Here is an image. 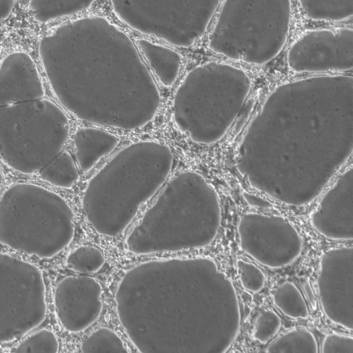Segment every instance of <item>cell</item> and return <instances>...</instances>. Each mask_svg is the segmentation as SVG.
<instances>
[{
	"label": "cell",
	"instance_id": "obj_1",
	"mask_svg": "<svg viewBox=\"0 0 353 353\" xmlns=\"http://www.w3.org/2000/svg\"><path fill=\"white\" fill-rule=\"evenodd\" d=\"M353 153V76L323 74L275 87L239 145L253 188L293 207L315 200Z\"/></svg>",
	"mask_w": 353,
	"mask_h": 353
},
{
	"label": "cell",
	"instance_id": "obj_2",
	"mask_svg": "<svg viewBox=\"0 0 353 353\" xmlns=\"http://www.w3.org/2000/svg\"><path fill=\"white\" fill-rule=\"evenodd\" d=\"M114 303L139 353H226L241 326L232 282L205 256L134 265L117 283Z\"/></svg>",
	"mask_w": 353,
	"mask_h": 353
},
{
	"label": "cell",
	"instance_id": "obj_3",
	"mask_svg": "<svg viewBox=\"0 0 353 353\" xmlns=\"http://www.w3.org/2000/svg\"><path fill=\"white\" fill-rule=\"evenodd\" d=\"M222 219L219 197L201 174L181 172L163 186L125 239L136 255L179 252L210 245Z\"/></svg>",
	"mask_w": 353,
	"mask_h": 353
},
{
	"label": "cell",
	"instance_id": "obj_4",
	"mask_svg": "<svg viewBox=\"0 0 353 353\" xmlns=\"http://www.w3.org/2000/svg\"><path fill=\"white\" fill-rule=\"evenodd\" d=\"M174 155L165 143H134L118 152L88 182L81 199L85 219L99 235L115 237L164 185Z\"/></svg>",
	"mask_w": 353,
	"mask_h": 353
},
{
	"label": "cell",
	"instance_id": "obj_5",
	"mask_svg": "<svg viewBox=\"0 0 353 353\" xmlns=\"http://www.w3.org/2000/svg\"><path fill=\"white\" fill-rule=\"evenodd\" d=\"M250 75L242 68L211 61L192 68L174 92V125L193 142L220 141L236 121L251 91Z\"/></svg>",
	"mask_w": 353,
	"mask_h": 353
},
{
	"label": "cell",
	"instance_id": "obj_6",
	"mask_svg": "<svg viewBox=\"0 0 353 353\" xmlns=\"http://www.w3.org/2000/svg\"><path fill=\"white\" fill-rule=\"evenodd\" d=\"M74 214L55 192L31 183L6 189L0 201V241L8 248L41 259H51L72 242Z\"/></svg>",
	"mask_w": 353,
	"mask_h": 353
},
{
	"label": "cell",
	"instance_id": "obj_7",
	"mask_svg": "<svg viewBox=\"0 0 353 353\" xmlns=\"http://www.w3.org/2000/svg\"><path fill=\"white\" fill-rule=\"evenodd\" d=\"M291 14L289 1H225L219 7L208 46L231 60L266 64L285 44Z\"/></svg>",
	"mask_w": 353,
	"mask_h": 353
},
{
	"label": "cell",
	"instance_id": "obj_8",
	"mask_svg": "<svg viewBox=\"0 0 353 353\" xmlns=\"http://www.w3.org/2000/svg\"><path fill=\"white\" fill-rule=\"evenodd\" d=\"M1 342L8 343L36 329L47 312L46 285L34 264L1 252Z\"/></svg>",
	"mask_w": 353,
	"mask_h": 353
},
{
	"label": "cell",
	"instance_id": "obj_9",
	"mask_svg": "<svg viewBox=\"0 0 353 353\" xmlns=\"http://www.w3.org/2000/svg\"><path fill=\"white\" fill-rule=\"evenodd\" d=\"M144 17L136 29L178 48H189L205 34L219 1L142 2Z\"/></svg>",
	"mask_w": 353,
	"mask_h": 353
},
{
	"label": "cell",
	"instance_id": "obj_10",
	"mask_svg": "<svg viewBox=\"0 0 353 353\" xmlns=\"http://www.w3.org/2000/svg\"><path fill=\"white\" fill-rule=\"evenodd\" d=\"M241 249L261 265L278 269L296 261L303 242L296 228L279 215L248 212L237 224Z\"/></svg>",
	"mask_w": 353,
	"mask_h": 353
},
{
	"label": "cell",
	"instance_id": "obj_11",
	"mask_svg": "<svg viewBox=\"0 0 353 353\" xmlns=\"http://www.w3.org/2000/svg\"><path fill=\"white\" fill-rule=\"evenodd\" d=\"M289 68L298 73L353 70V28H317L301 34L287 53Z\"/></svg>",
	"mask_w": 353,
	"mask_h": 353
},
{
	"label": "cell",
	"instance_id": "obj_12",
	"mask_svg": "<svg viewBox=\"0 0 353 353\" xmlns=\"http://www.w3.org/2000/svg\"><path fill=\"white\" fill-rule=\"evenodd\" d=\"M316 286L325 316L353 331V245L330 248L321 254Z\"/></svg>",
	"mask_w": 353,
	"mask_h": 353
},
{
	"label": "cell",
	"instance_id": "obj_13",
	"mask_svg": "<svg viewBox=\"0 0 353 353\" xmlns=\"http://www.w3.org/2000/svg\"><path fill=\"white\" fill-rule=\"evenodd\" d=\"M100 283L89 275H68L56 284L52 294L55 315L70 333L83 332L94 324L103 307Z\"/></svg>",
	"mask_w": 353,
	"mask_h": 353
},
{
	"label": "cell",
	"instance_id": "obj_14",
	"mask_svg": "<svg viewBox=\"0 0 353 353\" xmlns=\"http://www.w3.org/2000/svg\"><path fill=\"white\" fill-rule=\"evenodd\" d=\"M310 222L326 239L353 240V163L321 197L310 216Z\"/></svg>",
	"mask_w": 353,
	"mask_h": 353
},
{
	"label": "cell",
	"instance_id": "obj_15",
	"mask_svg": "<svg viewBox=\"0 0 353 353\" xmlns=\"http://www.w3.org/2000/svg\"><path fill=\"white\" fill-rule=\"evenodd\" d=\"M118 137L102 130H80L74 139V157L82 173H87L117 146Z\"/></svg>",
	"mask_w": 353,
	"mask_h": 353
},
{
	"label": "cell",
	"instance_id": "obj_16",
	"mask_svg": "<svg viewBox=\"0 0 353 353\" xmlns=\"http://www.w3.org/2000/svg\"><path fill=\"white\" fill-rule=\"evenodd\" d=\"M137 43L159 81L166 88L172 87L178 79L182 66L179 52L148 39H139Z\"/></svg>",
	"mask_w": 353,
	"mask_h": 353
},
{
	"label": "cell",
	"instance_id": "obj_17",
	"mask_svg": "<svg viewBox=\"0 0 353 353\" xmlns=\"http://www.w3.org/2000/svg\"><path fill=\"white\" fill-rule=\"evenodd\" d=\"M79 172L74 158L63 150L39 172V176L56 188L70 189L78 182Z\"/></svg>",
	"mask_w": 353,
	"mask_h": 353
},
{
	"label": "cell",
	"instance_id": "obj_18",
	"mask_svg": "<svg viewBox=\"0 0 353 353\" xmlns=\"http://www.w3.org/2000/svg\"><path fill=\"white\" fill-rule=\"evenodd\" d=\"M265 353H319L313 333L305 327L291 329L275 338Z\"/></svg>",
	"mask_w": 353,
	"mask_h": 353
},
{
	"label": "cell",
	"instance_id": "obj_19",
	"mask_svg": "<svg viewBox=\"0 0 353 353\" xmlns=\"http://www.w3.org/2000/svg\"><path fill=\"white\" fill-rule=\"evenodd\" d=\"M275 307L285 316L292 319H305L309 310L302 293L292 282L285 281L278 285L272 293Z\"/></svg>",
	"mask_w": 353,
	"mask_h": 353
},
{
	"label": "cell",
	"instance_id": "obj_20",
	"mask_svg": "<svg viewBox=\"0 0 353 353\" xmlns=\"http://www.w3.org/2000/svg\"><path fill=\"white\" fill-rule=\"evenodd\" d=\"M304 14L316 21H343L353 18V1H301Z\"/></svg>",
	"mask_w": 353,
	"mask_h": 353
},
{
	"label": "cell",
	"instance_id": "obj_21",
	"mask_svg": "<svg viewBox=\"0 0 353 353\" xmlns=\"http://www.w3.org/2000/svg\"><path fill=\"white\" fill-rule=\"evenodd\" d=\"M65 263L72 272L80 275H89L103 268L105 256L103 252L95 245H81L68 254Z\"/></svg>",
	"mask_w": 353,
	"mask_h": 353
},
{
	"label": "cell",
	"instance_id": "obj_22",
	"mask_svg": "<svg viewBox=\"0 0 353 353\" xmlns=\"http://www.w3.org/2000/svg\"><path fill=\"white\" fill-rule=\"evenodd\" d=\"M81 353H130L120 337L113 330L100 327L86 336L80 345Z\"/></svg>",
	"mask_w": 353,
	"mask_h": 353
},
{
	"label": "cell",
	"instance_id": "obj_23",
	"mask_svg": "<svg viewBox=\"0 0 353 353\" xmlns=\"http://www.w3.org/2000/svg\"><path fill=\"white\" fill-rule=\"evenodd\" d=\"M59 347L54 332L43 328L24 338L11 353H58Z\"/></svg>",
	"mask_w": 353,
	"mask_h": 353
},
{
	"label": "cell",
	"instance_id": "obj_24",
	"mask_svg": "<svg viewBox=\"0 0 353 353\" xmlns=\"http://www.w3.org/2000/svg\"><path fill=\"white\" fill-rule=\"evenodd\" d=\"M281 327V320L278 314L272 309H265L255 317L252 336L261 343H266L272 339Z\"/></svg>",
	"mask_w": 353,
	"mask_h": 353
},
{
	"label": "cell",
	"instance_id": "obj_25",
	"mask_svg": "<svg viewBox=\"0 0 353 353\" xmlns=\"http://www.w3.org/2000/svg\"><path fill=\"white\" fill-rule=\"evenodd\" d=\"M236 267L244 290L252 293H258L262 290L265 283V276L261 268L243 259H238Z\"/></svg>",
	"mask_w": 353,
	"mask_h": 353
},
{
	"label": "cell",
	"instance_id": "obj_26",
	"mask_svg": "<svg viewBox=\"0 0 353 353\" xmlns=\"http://www.w3.org/2000/svg\"><path fill=\"white\" fill-rule=\"evenodd\" d=\"M321 353H353V336L339 333L327 334Z\"/></svg>",
	"mask_w": 353,
	"mask_h": 353
},
{
	"label": "cell",
	"instance_id": "obj_27",
	"mask_svg": "<svg viewBox=\"0 0 353 353\" xmlns=\"http://www.w3.org/2000/svg\"><path fill=\"white\" fill-rule=\"evenodd\" d=\"M243 196L245 202L250 206L257 208H268L271 204L263 197L254 193L243 192Z\"/></svg>",
	"mask_w": 353,
	"mask_h": 353
},
{
	"label": "cell",
	"instance_id": "obj_28",
	"mask_svg": "<svg viewBox=\"0 0 353 353\" xmlns=\"http://www.w3.org/2000/svg\"><path fill=\"white\" fill-rule=\"evenodd\" d=\"M14 1H0L1 19H6L12 12Z\"/></svg>",
	"mask_w": 353,
	"mask_h": 353
}]
</instances>
